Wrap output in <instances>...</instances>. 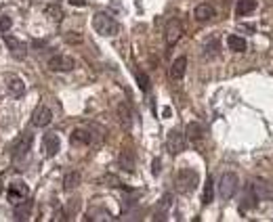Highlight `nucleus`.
<instances>
[{"mask_svg": "<svg viewBox=\"0 0 273 222\" xmlns=\"http://www.w3.org/2000/svg\"><path fill=\"white\" fill-rule=\"evenodd\" d=\"M32 149V134L30 132H23L17 137V140L11 145V160L15 164L17 170H23V164L28 162V153Z\"/></svg>", "mask_w": 273, "mask_h": 222, "instance_id": "nucleus-1", "label": "nucleus"}, {"mask_svg": "<svg viewBox=\"0 0 273 222\" xmlns=\"http://www.w3.org/2000/svg\"><path fill=\"white\" fill-rule=\"evenodd\" d=\"M92 28L101 36H118L120 23L107 13H95L92 15Z\"/></svg>", "mask_w": 273, "mask_h": 222, "instance_id": "nucleus-2", "label": "nucleus"}, {"mask_svg": "<svg viewBox=\"0 0 273 222\" xmlns=\"http://www.w3.org/2000/svg\"><path fill=\"white\" fill-rule=\"evenodd\" d=\"M198 182H200V176H198V172L196 170H191V168H183L181 172H177V176H175V189L179 193H191V191H196L198 189Z\"/></svg>", "mask_w": 273, "mask_h": 222, "instance_id": "nucleus-3", "label": "nucleus"}, {"mask_svg": "<svg viewBox=\"0 0 273 222\" xmlns=\"http://www.w3.org/2000/svg\"><path fill=\"white\" fill-rule=\"evenodd\" d=\"M238 176L233 172H227L223 174L221 182H218V195H221V199H231L233 195L238 191Z\"/></svg>", "mask_w": 273, "mask_h": 222, "instance_id": "nucleus-4", "label": "nucleus"}, {"mask_svg": "<svg viewBox=\"0 0 273 222\" xmlns=\"http://www.w3.org/2000/svg\"><path fill=\"white\" fill-rule=\"evenodd\" d=\"M187 147V139H185V132L181 130H170L168 137H166V149L170 155H179Z\"/></svg>", "mask_w": 273, "mask_h": 222, "instance_id": "nucleus-5", "label": "nucleus"}, {"mask_svg": "<svg viewBox=\"0 0 273 222\" xmlns=\"http://www.w3.org/2000/svg\"><path fill=\"white\" fill-rule=\"evenodd\" d=\"M183 36V23L179 19H170L164 29V38H166V46H175Z\"/></svg>", "mask_w": 273, "mask_h": 222, "instance_id": "nucleus-6", "label": "nucleus"}, {"mask_svg": "<svg viewBox=\"0 0 273 222\" xmlns=\"http://www.w3.org/2000/svg\"><path fill=\"white\" fill-rule=\"evenodd\" d=\"M51 122H53V111L46 105H38L32 113V124L36 128H46Z\"/></svg>", "mask_w": 273, "mask_h": 222, "instance_id": "nucleus-7", "label": "nucleus"}, {"mask_svg": "<svg viewBox=\"0 0 273 222\" xmlns=\"http://www.w3.org/2000/svg\"><path fill=\"white\" fill-rule=\"evenodd\" d=\"M4 82H6V88H9V94L13 99H21L23 94H26V82H23L19 76L9 74L4 78Z\"/></svg>", "mask_w": 273, "mask_h": 222, "instance_id": "nucleus-8", "label": "nucleus"}, {"mask_svg": "<svg viewBox=\"0 0 273 222\" xmlns=\"http://www.w3.org/2000/svg\"><path fill=\"white\" fill-rule=\"evenodd\" d=\"M76 67V61L65 55H55L49 59V69L51 71H72Z\"/></svg>", "mask_w": 273, "mask_h": 222, "instance_id": "nucleus-9", "label": "nucleus"}, {"mask_svg": "<svg viewBox=\"0 0 273 222\" xmlns=\"http://www.w3.org/2000/svg\"><path fill=\"white\" fill-rule=\"evenodd\" d=\"M42 149H44V155L46 157H55L59 153V149H61V140L59 137L55 132H46L44 137H42Z\"/></svg>", "mask_w": 273, "mask_h": 222, "instance_id": "nucleus-10", "label": "nucleus"}, {"mask_svg": "<svg viewBox=\"0 0 273 222\" xmlns=\"http://www.w3.org/2000/svg\"><path fill=\"white\" fill-rule=\"evenodd\" d=\"M4 44H6V49H9V53L13 55L15 59H26V55H28L26 42H21L19 38H15V36H6Z\"/></svg>", "mask_w": 273, "mask_h": 222, "instance_id": "nucleus-11", "label": "nucleus"}, {"mask_svg": "<svg viewBox=\"0 0 273 222\" xmlns=\"http://www.w3.org/2000/svg\"><path fill=\"white\" fill-rule=\"evenodd\" d=\"M28 195H30V189L26 182H11L9 185V201L11 203H19L23 199H28Z\"/></svg>", "mask_w": 273, "mask_h": 222, "instance_id": "nucleus-12", "label": "nucleus"}, {"mask_svg": "<svg viewBox=\"0 0 273 222\" xmlns=\"http://www.w3.org/2000/svg\"><path fill=\"white\" fill-rule=\"evenodd\" d=\"M185 139L189 142H193V145H200L202 139H204V126H202L200 122H191L189 126H187Z\"/></svg>", "mask_w": 273, "mask_h": 222, "instance_id": "nucleus-13", "label": "nucleus"}, {"mask_svg": "<svg viewBox=\"0 0 273 222\" xmlns=\"http://www.w3.org/2000/svg\"><path fill=\"white\" fill-rule=\"evenodd\" d=\"M252 187H254V191H256V195H259L261 199H271L273 201V182L263 180V178H256Z\"/></svg>", "mask_w": 273, "mask_h": 222, "instance_id": "nucleus-14", "label": "nucleus"}, {"mask_svg": "<svg viewBox=\"0 0 273 222\" xmlns=\"http://www.w3.org/2000/svg\"><path fill=\"white\" fill-rule=\"evenodd\" d=\"M216 15V11H214V6H210V4H206V2H202V4H198L196 9H193V17H196V21H200V23H206V21H210Z\"/></svg>", "mask_w": 273, "mask_h": 222, "instance_id": "nucleus-15", "label": "nucleus"}, {"mask_svg": "<svg viewBox=\"0 0 273 222\" xmlns=\"http://www.w3.org/2000/svg\"><path fill=\"white\" fill-rule=\"evenodd\" d=\"M13 216H15V220H28L30 216H32V201H30V199H23V201H19V203H15Z\"/></svg>", "mask_w": 273, "mask_h": 222, "instance_id": "nucleus-16", "label": "nucleus"}, {"mask_svg": "<svg viewBox=\"0 0 273 222\" xmlns=\"http://www.w3.org/2000/svg\"><path fill=\"white\" fill-rule=\"evenodd\" d=\"M185 71H187V57H179V59H175L173 65H170V78H173L175 82H179V80H183Z\"/></svg>", "mask_w": 273, "mask_h": 222, "instance_id": "nucleus-17", "label": "nucleus"}, {"mask_svg": "<svg viewBox=\"0 0 273 222\" xmlns=\"http://www.w3.org/2000/svg\"><path fill=\"white\" fill-rule=\"evenodd\" d=\"M256 9V0H238L236 4V15L238 17H246Z\"/></svg>", "mask_w": 273, "mask_h": 222, "instance_id": "nucleus-18", "label": "nucleus"}, {"mask_svg": "<svg viewBox=\"0 0 273 222\" xmlns=\"http://www.w3.org/2000/svg\"><path fill=\"white\" fill-rule=\"evenodd\" d=\"M72 142L74 145H89V142L92 140V137H91V132L87 130V128H76L74 132H72Z\"/></svg>", "mask_w": 273, "mask_h": 222, "instance_id": "nucleus-19", "label": "nucleus"}, {"mask_svg": "<svg viewBox=\"0 0 273 222\" xmlns=\"http://www.w3.org/2000/svg\"><path fill=\"white\" fill-rule=\"evenodd\" d=\"M256 199H259V195H256L254 187L248 185V187H246V191H244V201H242V210L254 208V205H256Z\"/></svg>", "mask_w": 273, "mask_h": 222, "instance_id": "nucleus-20", "label": "nucleus"}, {"mask_svg": "<svg viewBox=\"0 0 273 222\" xmlns=\"http://www.w3.org/2000/svg\"><path fill=\"white\" fill-rule=\"evenodd\" d=\"M227 46L233 51V53H244L246 51V40L242 36H236V34H231L227 38Z\"/></svg>", "mask_w": 273, "mask_h": 222, "instance_id": "nucleus-21", "label": "nucleus"}, {"mask_svg": "<svg viewBox=\"0 0 273 222\" xmlns=\"http://www.w3.org/2000/svg\"><path fill=\"white\" fill-rule=\"evenodd\" d=\"M78 185H80V174L78 172H67L63 176V189L65 191H74Z\"/></svg>", "mask_w": 273, "mask_h": 222, "instance_id": "nucleus-22", "label": "nucleus"}, {"mask_svg": "<svg viewBox=\"0 0 273 222\" xmlns=\"http://www.w3.org/2000/svg\"><path fill=\"white\" fill-rule=\"evenodd\" d=\"M214 199V182H212V176L206 178V185H204V195H202V201H204V205L212 203Z\"/></svg>", "mask_w": 273, "mask_h": 222, "instance_id": "nucleus-23", "label": "nucleus"}, {"mask_svg": "<svg viewBox=\"0 0 273 222\" xmlns=\"http://www.w3.org/2000/svg\"><path fill=\"white\" fill-rule=\"evenodd\" d=\"M118 115H120V122L122 126H126V128H130V124H132V117H130V109L126 103H120L118 105Z\"/></svg>", "mask_w": 273, "mask_h": 222, "instance_id": "nucleus-24", "label": "nucleus"}, {"mask_svg": "<svg viewBox=\"0 0 273 222\" xmlns=\"http://www.w3.org/2000/svg\"><path fill=\"white\" fill-rule=\"evenodd\" d=\"M120 166L124 170H128V172L135 168V157H132V153L128 151V149H124V151L120 153Z\"/></svg>", "mask_w": 273, "mask_h": 222, "instance_id": "nucleus-25", "label": "nucleus"}, {"mask_svg": "<svg viewBox=\"0 0 273 222\" xmlns=\"http://www.w3.org/2000/svg\"><path fill=\"white\" fill-rule=\"evenodd\" d=\"M135 76H137V82H139V88H141L143 92L150 90V78H147V74H143V71H135Z\"/></svg>", "mask_w": 273, "mask_h": 222, "instance_id": "nucleus-26", "label": "nucleus"}, {"mask_svg": "<svg viewBox=\"0 0 273 222\" xmlns=\"http://www.w3.org/2000/svg\"><path fill=\"white\" fill-rule=\"evenodd\" d=\"M63 38L67 44H82V34H78V31H65Z\"/></svg>", "mask_w": 273, "mask_h": 222, "instance_id": "nucleus-27", "label": "nucleus"}, {"mask_svg": "<svg viewBox=\"0 0 273 222\" xmlns=\"http://www.w3.org/2000/svg\"><path fill=\"white\" fill-rule=\"evenodd\" d=\"M206 55H210V57H212V55H218V40L216 38L206 42Z\"/></svg>", "mask_w": 273, "mask_h": 222, "instance_id": "nucleus-28", "label": "nucleus"}, {"mask_svg": "<svg viewBox=\"0 0 273 222\" xmlns=\"http://www.w3.org/2000/svg\"><path fill=\"white\" fill-rule=\"evenodd\" d=\"M9 29H11V19L9 17H2V19H0V36L6 34Z\"/></svg>", "mask_w": 273, "mask_h": 222, "instance_id": "nucleus-29", "label": "nucleus"}, {"mask_svg": "<svg viewBox=\"0 0 273 222\" xmlns=\"http://www.w3.org/2000/svg\"><path fill=\"white\" fill-rule=\"evenodd\" d=\"M69 4H74V6H84L87 4V0H67Z\"/></svg>", "mask_w": 273, "mask_h": 222, "instance_id": "nucleus-30", "label": "nucleus"}, {"mask_svg": "<svg viewBox=\"0 0 273 222\" xmlns=\"http://www.w3.org/2000/svg\"><path fill=\"white\" fill-rule=\"evenodd\" d=\"M160 172V160H155L153 162V174H158Z\"/></svg>", "mask_w": 273, "mask_h": 222, "instance_id": "nucleus-31", "label": "nucleus"}]
</instances>
